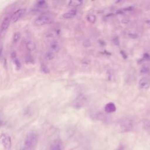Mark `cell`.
Listing matches in <instances>:
<instances>
[{"label": "cell", "mask_w": 150, "mask_h": 150, "mask_svg": "<svg viewBox=\"0 0 150 150\" xmlns=\"http://www.w3.org/2000/svg\"><path fill=\"white\" fill-rule=\"evenodd\" d=\"M42 70H43V71H44L45 73H49V70L48 69V68L46 66H43Z\"/></svg>", "instance_id": "cell-21"}, {"label": "cell", "mask_w": 150, "mask_h": 150, "mask_svg": "<svg viewBox=\"0 0 150 150\" xmlns=\"http://www.w3.org/2000/svg\"><path fill=\"white\" fill-rule=\"evenodd\" d=\"M82 2L79 0H71L69 2V5L72 6H78L81 4Z\"/></svg>", "instance_id": "cell-15"}, {"label": "cell", "mask_w": 150, "mask_h": 150, "mask_svg": "<svg viewBox=\"0 0 150 150\" xmlns=\"http://www.w3.org/2000/svg\"><path fill=\"white\" fill-rule=\"evenodd\" d=\"M11 57H12V59L13 60V63L15 64V66L18 67V68H20L21 67V62L19 61V60L18 59V58L17 57L16 55V53L15 52H12L11 53Z\"/></svg>", "instance_id": "cell-11"}, {"label": "cell", "mask_w": 150, "mask_h": 150, "mask_svg": "<svg viewBox=\"0 0 150 150\" xmlns=\"http://www.w3.org/2000/svg\"><path fill=\"white\" fill-rule=\"evenodd\" d=\"M139 87L142 89H147L150 86V80L146 77L142 78L139 82Z\"/></svg>", "instance_id": "cell-6"}, {"label": "cell", "mask_w": 150, "mask_h": 150, "mask_svg": "<svg viewBox=\"0 0 150 150\" xmlns=\"http://www.w3.org/2000/svg\"><path fill=\"white\" fill-rule=\"evenodd\" d=\"M83 45L86 47H89L91 46V43H90V41L88 40V39H86L83 43Z\"/></svg>", "instance_id": "cell-19"}, {"label": "cell", "mask_w": 150, "mask_h": 150, "mask_svg": "<svg viewBox=\"0 0 150 150\" xmlns=\"http://www.w3.org/2000/svg\"><path fill=\"white\" fill-rule=\"evenodd\" d=\"M146 23H147L148 25H149V26H150V20L147 21H146Z\"/></svg>", "instance_id": "cell-27"}, {"label": "cell", "mask_w": 150, "mask_h": 150, "mask_svg": "<svg viewBox=\"0 0 150 150\" xmlns=\"http://www.w3.org/2000/svg\"><path fill=\"white\" fill-rule=\"evenodd\" d=\"M26 47L28 50H29V52H33L36 49V45L32 41L28 40L26 42Z\"/></svg>", "instance_id": "cell-13"}, {"label": "cell", "mask_w": 150, "mask_h": 150, "mask_svg": "<svg viewBox=\"0 0 150 150\" xmlns=\"http://www.w3.org/2000/svg\"><path fill=\"white\" fill-rule=\"evenodd\" d=\"M143 127L146 132L150 135V121L148 120H143Z\"/></svg>", "instance_id": "cell-12"}, {"label": "cell", "mask_w": 150, "mask_h": 150, "mask_svg": "<svg viewBox=\"0 0 150 150\" xmlns=\"http://www.w3.org/2000/svg\"><path fill=\"white\" fill-rule=\"evenodd\" d=\"M21 37V35L19 32H15L13 35V38H12V42L13 43H16V42H18V41L19 40V38Z\"/></svg>", "instance_id": "cell-16"}, {"label": "cell", "mask_w": 150, "mask_h": 150, "mask_svg": "<svg viewBox=\"0 0 150 150\" xmlns=\"http://www.w3.org/2000/svg\"><path fill=\"white\" fill-rule=\"evenodd\" d=\"M87 19L89 22H90L91 23H94L96 22V18L94 15L90 14V15H88L87 16Z\"/></svg>", "instance_id": "cell-17"}, {"label": "cell", "mask_w": 150, "mask_h": 150, "mask_svg": "<svg viewBox=\"0 0 150 150\" xmlns=\"http://www.w3.org/2000/svg\"><path fill=\"white\" fill-rule=\"evenodd\" d=\"M114 43L115 45H118L119 44V40H118V38H115L114 39Z\"/></svg>", "instance_id": "cell-22"}, {"label": "cell", "mask_w": 150, "mask_h": 150, "mask_svg": "<svg viewBox=\"0 0 150 150\" xmlns=\"http://www.w3.org/2000/svg\"><path fill=\"white\" fill-rule=\"evenodd\" d=\"M1 30H0V35H1Z\"/></svg>", "instance_id": "cell-28"}, {"label": "cell", "mask_w": 150, "mask_h": 150, "mask_svg": "<svg viewBox=\"0 0 150 150\" xmlns=\"http://www.w3.org/2000/svg\"><path fill=\"white\" fill-rule=\"evenodd\" d=\"M4 124H5V122H4V120H3L1 118V117H0V127H2V126H3V125H4Z\"/></svg>", "instance_id": "cell-24"}, {"label": "cell", "mask_w": 150, "mask_h": 150, "mask_svg": "<svg viewBox=\"0 0 150 150\" xmlns=\"http://www.w3.org/2000/svg\"><path fill=\"white\" fill-rule=\"evenodd\" d=\"M49 150H62V143L60 139L55 140L50 145Z\"/></svg>", "instance_id": "cell-7"}, {"label": "cell", "mask_w": 150, "mask_h": 150, "mask_svg": "<svg viewBox=\"0 0 150 150\" xmlns=\"http://www.w3.org/2000/svg\"><path fill=\"white\" fill-rule=\"evenodd\" d=\"M60 50V46L59 45V44L54 42L51 43L50 46V52L54 53H57Z\"/></svg>", "instance_id": "cell-10"}, {"label": "cell", "mask_w": 150, "mask_h": 150, "mask_svg": "<svg viewBox=\"0 0 150 150\" xmlns=\"http://www.w3.org/2000/svg\"><path fill=\"white\" fill-rule=\"evenodd\" d=\"M115 110H116L115 105L112 103H109L107 104L105 106V111L107 112H108V113L113 112L115 111Z\"/></svg>", "instance_id": "cell-8"}, {"label": "cell", "mask_w": 150, "mask_h": 150, "mask_svg": "<svg viewBox=\"0 0 150 150\" xmlns=\"http://www.w3.org/2000/svg\"><path fill=\"white\" fill-rule=\"evenodd\" d=\"M11 18L9 16H6L2 21L0 28V30L1 33L6 31V30L8 28L9 25H10V22H11Z\"/></svg>", "instance_id": "cell-5"}, {"label": "cell", "mask_w": 150, "mask_h": 150, "mask_svg": "<svg viewBox=\"0 0 150 150\" xmlns=\"http://www.w3.org/2000/svg\"><path fill=\"white\" fill-rule=\"evenodd\" d=\"M2 46H1V47H0V57H1V56L2 54Z\"/></svg>", "instance_id": "cell-26"}, {"label": "cell", "mask_w": 150, "mask_h": 150, "mask_svg": "<svg viewBox=\"0 0 150 150\" xmlns=\"http://www.w3.org/2000/svg\"><path fill=\"white\" fill-rule=\"evenodd\" d=\"M45 57H46V59H47V60H52V59H53L54 58V54L53 53L49 51V52H47L46 53Z\"/></svg>", "instance_id": "cell-18"}, {"label": "cell", "mask_w": 150, "mask_h": 150, "mask_svg": "<svg viewBox=\"0 0 150 150\" xmlns=\"http://www.w3.org/2000/svg\"><path fill=\"white\" fill-rule=\"evenodd\" d=\"M26 12V9H19L16 11L12 15L11 19L13 22H16L19 19H21L25 14Z\"/></svg>", "instance_id": "cell-4"}, {"label": "cell", "mask_w": 150, "mask_h": 150, "mask_svg": "<svg viewBox=\"0 0 150 150\" xmlns=\"http://www.w3.org/2000/svg\"><path fill=\"white\" fill-rule=\"evenodd\" d=\"M149 71V68L147 67H145V66L143 67L142 68V69H141V72H142V73H148Z\"/></svg>", "instance_id": "cell-20"}, {"label": "cell", "mask_w": 150, "mask_h": 150, "mask_svg": "<svg viewBox=\"0 0 150 150\" xmlns=\"http://www.w3.org/2000/svg\"><path fill=\"white\" fill-rule=\"evenodd\" d=\"M38 137L37 134L32 131L26 137L23 145L21 150H35L38 144Z\"/></svg>", "instance_id": "cell-1"}, {"label": "cell", "mask_w": 150, "mask_h": 150, "mask_svg": "<svg viewBox=\"0 0 150 150\" xmlns=\"http://www.w3.org/2000/svg\"><path fill=\"white\" fill-rule=\"evenodd\" d=\"M76 10L74 9L63 13L62 16L65 19H71V18H73L76 15Z\"/></svg>", "instance_id": "cell-9"}, {"label": "cell", "mask_w": 150, "mask_h": 150, "mask_svg": "<svg viewBox=\"0 0 150 150\" xmlns=\"http://www.w3.org/2000/svg\"><path fill=\"white\" fill-rule=\"evenodd\" d=\"M47 4L46 2V1H40L37 2V4H36L37 8L45 9V8H47Z\"/></svg>", "instance_id": "cell-14"}, {"label": "cell", "mask_w": 150, "mask_h": 150, "mask_svg": "<svg viewBox=\"0 0 150 150\" xmlns=\"http://www.w3.org/2000/svg\"><path fill=\"white\" fill-rule=\"evenodd\" d=\"M0 143L5 149H10L12 146V141L11 137L7 134H2L0 135Z\"/></svg>", "instance_id": "cell-2"}, {"label": "cell", "mask_w": 150, "mask_h": 150, "mask_svg": "<svg viewBox=\"0 0 150 150\" xmlns=\"http://www.w3.org/2000/svg\"><path fill=\"white\" fill-rule=\"evenodd\" d=\"M52 18L49 15H42L35 20L34 23L36 26H43L50 23L52 22Z\"/></svg>", "instance_id": "cell-3"}, {"label": "cell", "mask_w": 150, "mask_h": 150, "mask_svg": "<svg viewBox=\"0 0 150 150\" xmlns=\"http://www.w3.org/2000/svg\"><path fill=\"white\" fill-rule=\"evenodd\" d=\"M124 145H122V144H121V145L118 147V148H117L116 150H124Z\"/></svg>", "instance_id": "cell-23"}, {"label": "cell", "mask_w": 150, "mask_h": 150, "mask_svg": "<svg viewBox=\"0 0 150 150\" xmlns=\"http://www.w3.org/2000/svg\"><path fill=\"white\" fill-rule=\"evenodd\" d=\"M145 56H144V57L146 58V59H149V54H145Z\"/></svg>", "instance_id": "cell-25"}]
</instances>
